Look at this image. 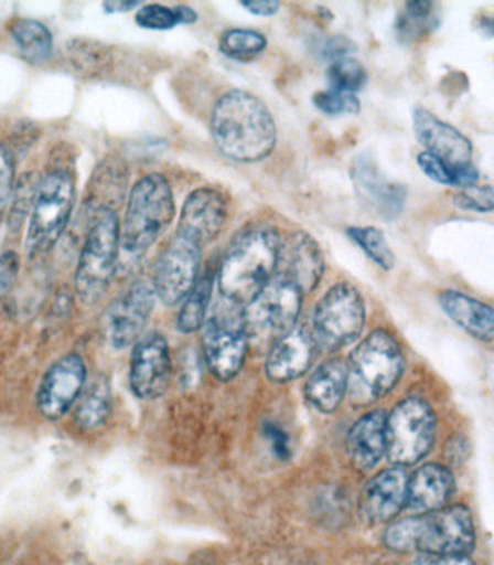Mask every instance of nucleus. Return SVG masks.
I'll return each instance as SVG.
<instances>
[{
	"label": "nucleus",
	"mask_w": 494,
	"mask_h": 565,
	"mask_svg": "<svg viewBox=\"0 0 494 565\" xmlns=\"http://www.w3.org/2000/svg\"><path fill=\"white\" fill-rule=\"evenodd\" d=\"M211 132L216 148L237 163H258L275 150L277 129L269 108L256 95L233 89L216 102Z\"/></svg>",
	"instance_id": "obj_1"
},
{
	"label": "nucleus",
	"mask_w": 494,
	"mask_h": 565,
	"mask_svg": "<svg viewBox=\"0 0 494 565\" xmlns=\"http://www.w3.org/2000/svg\"><path fill=\"white\" fill-rule=\"evenodd\" d=\"M280 235L271 226L253 225L241 231L221 263L218 286L221 296L246 308L276 273Z\"/></svg>",
	"instance_id": "obj_2"
},
{
	"label": "nucleus",
	"mask_w": 494,
	"mask_h": 565,
	"mask_svg": "<svg viewBox=\"0 0 494 565\" xmlns=\"http://www.w3.org/2000/svg\"><path fill=\"white\" fill-rule=\"evenodd\" d=\"M474 542L473 516L461 504L401 519L385 532L390 550L432 557H468Z\"/></svg>",
	"instance_id": "obj_3"
},
{
	"label": "nucleus",
	"mask_w": 494,
	"mask_h": 565,
	"mask_svg": "<svg viewBox=\"0 0 494 565\" xmlns=\"http://www.w3.org/2000/svg\"><path fill=\"white\" fill-rule=\"evenodd\" d=\"M174 215L173 190L164 175L151 173L138 180L119 226V254L127 263L140 262L172 224Z\"/></svg>",
	"instance_id": "obj_4"
},
{
	"label": "nucleus",
	"mask_w": 494,
	"mask_h": 565,
	"mask_svg": "<svg viewBox=\"0 0 494 565\" xmlns=\"http://www.w3.org/2000/svg\"><path fill=\"white\" fill-rule=\"evenodd\" d=\"M90 226L78 257L75 287L86 307L98 303L112 281L119 264V220L108 207L92 211Z\"/></svg>",
	"instance_id": "obj_5"
},
{
	"label": "nucleus",
	"mask_w": 494,
	"mask_h": 565,
	"mask_svg": "<svg viewBox=\"0 0 494 565\" xmlns=\"http://www.w3.org/2000/svg\"><path fill=\"white\" fill-rule=\"evenodd\" d=\"M405 359L389 332L376 330L359 342L348 363V391L358 405L386 396L404 374Z\"/></svg>",
	"instance_id": "obj_6"
},
{
	"label": "nucleus",
	"mask_w": 494,
	"mask_h": 565,
	"mask_svg": "<svg viewBox=\"0 0 494 565\" xmlns=\"http://www.w3.org/2000/svg\"><path fill=\"white\" fill-rule=\"evenodd\" d=\"M75 198V180L67 170L49 171L40 180L26 231L28 256H43L55 247L71 222Z\"/></svg>",
	"instance_id": "obj_7"
},
{
	"label": "nucleus",
	"mask_w": 494,
	"mask_h": 565,
	"mask_svg": "<svg viewBox=\"0 0 494 565\" xmlns=\"http://www.w3.org/2000/svg\"><path fill=\"white\" fill-rule=\"evenodd\" d=\"M202 345L207 367L221 380H230L241 372L248 350L244 307L221 299L203 323Z\"/></svg>",
	"instance_id": "obj_8"
},
{
	"label": "nucleus",
	"mask_w": 494,
	"mask_h": 565,
	"mask_svg": "<svg viewBox=\"0 0 494 565\" xmlns=\"http://www.w3.org/2000/svg\"><path fill=\"white\" fill-rule=\"evenodd\" d=\"M303 294L292 281L272 276L261 294L244 308L249 344L269 347L298 327Z\"/></svg>",
	"instance_id": "obj_9"
},
{
	"label": "nucleus",
	"mask_w": 494,
	"mask_h": 565,
	"mask_svg": "<svg viewBox=\"0 0 494 565\" xmlns=\"http://www.w3.org/2000/svg\"><path fill=\"white\" fill-rule=\"evenodd\" d=\"M437 419L432 407L409 397L386 419V454L399 467L417 465L436 443Z\"/></svg>",
	"instance_id": "obj_10"
},
{
	"label": "nucleus",
	"mask_w": 494,
	"mask_h": 565,
	"mask_svg": "<svg viewBox=\"0 0 494 565\" xmlns=\"http://www.w3.org/2000/svg\"><path fill=\"white\" fill-rule=\"evenodd\" d=\"M366 323L363 296L348 282L332 286L318 302L312 333L320 349L336 351L362 335Z\"/></svg>",
	"instance_id": "obj_11"
},
{
	"label": "nucleus",
	"mask_w": 494,
	"mask_h": 565,
	"mask_svg": "<svg viewBox=\"0 0 494 565\" xmlns=\"http://www.w3.org/2000/svg\"><path fill=\"white\" fill-rule=\"evenodd\" d=\"M201 263V245L175 234L157 258L151 282L157 299L165 307L182 303L198 279Z\"/></svg>",
	"instance_id": "obj_12"
},
{
	"label": "nucleus",
	"mask_w": 494,
	"mask_h": 565,
	"mask_svg": "<svg viewBox=\"0 0 494 565\" xmlns=\"http://www.w3.org/2000/svg\"><path fill=\"white\" fill-rule=\"evenodd\" d=\"M155 299L151 282L138 280L109 305L104 317V332L106 341L115 350L128 349L140 340L154 310Z\"/></svg>",
	"instance_id": "obj_13"
},
{
	"label": "nucleus",
	"mask_w": 494,
	"mask_h": 565,
	"mask_svg": "<svg viewBox=\"0 0 494 565\" xmlns=\"http://www.w3.org/2000/svg\"><path fill=\"white\" fill-rule=\"evenodd\" d=\"M87 370L78 354H67L50 365L36 391V407L45 419L63 418L85 388Z\"/></svg>",
	"instance_id": "obj_14"
},
{
	"label": "nucleus",
	"mask_w": 494,
	"mask_h": 565,
	"mask_svg": "<svg viewBox=\"0 0 494 565\" xmlns=\"http://www.w3.org/2000/svg\"><path fill=\"white\" fill-rule=\"evenodd\" d=\"M172 360L168 341L152 332L132 345L129 360V386L133 395L142 401H155L169 386Z\"/></svg>",
	"instance_id": "obj_15"
},
{
	"label": "nucleus",
	"mask_w": 494,
	"mask_h": 565,
	"mask_svg": "<svg viewBox=\"0 0 494 565\" xmlns=\"http://www.w3.org/2000/svg\"><path fill=\"white\" fill-rule=\"evenodd\" d=\"M325 271V258L315 238L297 231L280 241L276 276L292 281L303 295L315 290Z\"/></svg>",
	"instance_id": "obj_16"
},
{
	"label": "nucleus",
	"mask_w": 494,
	"mask_h": 565,
	"mask_svg": "<svg viewBox=\"0 0 494 565\" xmlns=\"http://www.w3.org/2000/svg\"><path fill=\"white\" fill-rule=\"evenodd\" d=\"M228 221V202L223 193L210 188H201L189 194L178 225L179 235L203 244L211 243L223 233Z\"/></svg>",
	"instance_id": "obj_17"
},
{
	"label": "nucleus",
	"mask_w": 494,
	"mask_h": 565,
	"mask_svg": "<svg viewBox=\"0 0 494 565\" xmlns=\"http://www.w3.org/2000/svg\"><path fill=\"white\" fill-rule=\"evenodd\" d=\"M414 131L429 154L451 167L473 164V143L452 125L428 109L414 110Z\"/></svg>",
	"instance_id": "obj_18"
},
{
	"label": "nucleus",
	"mask_w": 494,
	"mask_h": 565,
	"mask_svg": "<svg viewBox=\"0 0 494 565\" xmlns=\"http://www.w3.org/2000/svg\"><path fill=\"white\" fill-rule=\"evenodd\" d=\"M408 480L399 466L374 476L359 494L358 509L364 522L377 525L399 515L408 499Z\"/></svg>",
	"instance_id": "obj_19"
},
{
	"label": "nucleus",
	"mask_w": 494,
	"mask_h": 565,
	"mask_svg": "<svg viewBox=\"0 0 494 565\" xmlns=\"http://www.w3.org/2000/svg\"><path fill=\"white\" fill-rule=\"evenodd\" d=\"M320 350L312 330L297 327L271 345L266 361L267 376L276 383L292 382L312 367Z\"/></svg>",
	"instance_id": "obj_20"
},
{
	"label": "nucleus",
	"mask_w": 494,
	"mask_h": 565,
	"mask_svg": "<svg viewBox=\"0 0 494 565\" xmlns=\"http://www.w3.org/2000/svg\"><path fill=\"white\" fill-rule=\"evenodd\" d=\"M353 179L358 196L383 220H395L404 210L406 190L391 183L372 161L359 160L354 166Z\"/></svg>",
	"instance_id": "obj_21"
},
{
	"label": "nucleus",
	"mask_w": 494,
	"mask_h": 565,
	"mask_svg": "<svg viewBox=\"0 0 494 565\" xmlns=\"http://www.w3.org/2000/svg\"><path fill=\"white\" fill-rule=\"evenodd\" d=\"M386 419L383 411L362 416L350 429L346 451L355 469L370 470L386 454Z\"/></svg>",
	"instance_id": "obj_22"
},
{
	"label": "nucleus",
	"mask_w": 494,
	"mask_h": 565,
	"mask_svg": "<svg viewBox=\"0 0 494 565\" xmlns=\"http://www.w3.org/2000/svg\"><path fill=\"white\" fill-rule=\"evenodd\" d=\"M454 490V477L447 467L425 465L408 480L406 504L418 513L438 511L445 507Z\"/></svg>",
	"instance_id": "obj_23"
},
{
	"label": "nucleus",
	"mask_w": 494,
	"mask_h": 565,
	"mask_svg": "<svg viewBox=\"0 0 494 565\" xmlns=\"http://www.w3.org/2000/svg\"><path fill=\"white\" fill-rule=\"evenodd\" d=\"M442 310L471 337L492 342L494 337V313L492 307L455 290L441 291L438 296Z\"/></svg>",
	"instance_id": "obj_24"
},
{
	"label": "nucleus",
	"mask_w": 494,
	"mask_h": 565,
	"mask_svg": "<svg viewBox=\"0 0 494 565\" xmlns=\"http://www.w3.org/2000/svg\"><path fill=\"white\" fill-rule=\"evenodd\" d=\"M348 391V364L341 359L325 361L304 384V396L316 411L332 414Z\"/></svg>",
	"instance_id": "obj_25"
},
{
	"label": "nucleus",
	"mask_w": 494,
	"mask_h": 565,
	"mask_svg": "<svg viewBox=\"0 0 494 565\" xmlns=\"http://www.w3.org/2000/svg\"><path fill=\"white\" fill-rule=\"evenodd\" d=\"M115 50L99 41L76 39L66 45L73 71L85 78H104L114 71Z\"/></svg>",
	"instance_id": "obj_26"
},
{
	"label": "nucleus",
	"mask_w": 494,
	"mask_h": 565,
	"mask_svg": "<svg viewBox=\"0 0 494 565\" xmlns=\"http://www.w3.org/2000/svg\"><path fill=\"white\" fill-rule=\"evenodd\" d=\"M215 276L212 271L198 277L193 289L189 291L182 302V309L178 315V330L183 333H192L201 330L210 313L212 291H214Z\"/></svg>",
	"instance_id": "obj_27"
},
{
	"label": "nucleus",
	"mask_w": 494,
	"mask_h": 565,
	"mask_svg": "<svg viewBox=\"0 0 494 565\" xmlns=\"http://www.w3.org/2000/svg\"><path fill=\"white\" fill-rule=\"evenodd\" d=\"M11 35L28 63L47 62L53 54V34L40 21L18 20L11 28Z\"/></svg>",
	"instance_id": "obj_28"
},
{
	"label": "nucleus",
	"mask_w": 494,
	"mask_h": 565,
	"mask_svg": "<svg viewBox=\"0 0 494 565\" xmlns=\"http://www.w3.org/2000/svg\"><path fill=\"white\" fill-rule=\"evenodd\" d=\"M112 411V396L106 380L92 383L77 399L75 420L82 429H96L108 420Z\"/></svg>",
	"instance_id": "obj_29"
},
{
	"label": "nucleus",
	"mask_w": 494,
	"mask_h": 565,
	"mask_svg": "<svg viewBox=\"0 0 494 565\" xmlns=\"http://www.w3.org/2000/svg\"><path fill=\"white\" fill-rule=\"evenodd\" d=\"M438 22L440 17H438L436 3L408 2L397 21V34L401 41L414 43L436 30Z\"/></svg>",
	"instance_id": "obj_30"
},
{
	"label": "nucleus",
	"mask_w": 494,
	"mask_h": 565,
	"mask_svg": "<svg viewBox=\"0 0 494 565\" xmlns=\"http://www.w3.org/2000/svg\"><path fill=\"white\" fill-rule=\"evenodd\" d=\"M418 164L429 179L445 186L470 189L475 186L479 180V170L474 164L451 167L429 152H420Z\"/></svg>",
	"instance_id": "obj_31"
},
{
	"label": "nucleus",
	"mask_w": 494,
	"mask_h": 565,
	"mask_svg": "<svg viewBox=\"0 0 494 565\" xmlns=\"http://www.w3.org/2000/svg\"><path fill=\"white\" fill-rule=\"evenodd\" d=\"M346 234L383 270L389 271L395 267V254L387 244L385 234L376 226H351Z\"/></svg>",
	"instance_id": "obj_32"
},
{
	"label": "nucleus",
	"mask_w": 494,
	"mask_h": 565,
	"mask_svg": "<svg viewBox=\"0 0 494 565\" xmlns=\"http://www.w3.org/2000/svg\"><path fill=\"white\" fill-rule=\"evenodd\" d=\"M326 77L331 90L355 95L366 86L368 74L357 58L343 57L331 64Z\"/></svg>",
	"instance_id": "obj_33"
},
{
	"label": "nucleus",
	"mask_w": 494,
	"mask_h": 565,
	"mask_svg": "<svg viewBox=\"0 0 494 565\" xmlns=\"http://www.w3.org/2000/svg\"><path fill=\"white\" fill-rule=\"evenodd\" d=\"M267 47V39L251 30H229L221 36L219 49L226 57L249 60L261 54Z\"/></svg>",
	"instance_id": "obj_34"
},
{
	"label": "nucleus",
	"mask_w": 494,
	"mask_h": 565,
	"mask_svg": "<svg viewBox=\"0 0 494 565\" xmlns=\"http://www.w3.org/2000/svg\"><path fill=\"white\" fill-rule=\"evenodd\" d=\"M40 180L41 179L35 178V174H28L18 182L17 186H13L11 198V225L13 230L20 228L22 222H24V217L28 213H31Z\"/></svg>",
	"instance_id": "obj_35"
},
{
	"label": "nucleus",
	"mask_w": 494,
	"mask_h": 565,
	"mask_svg": "<svg viewBox=\"0 0 494 565\" xmlns=\"http://www.w3.org/2000/svg\"><path fill=\"white\" fill-rule=\"evenodd\" d=\"M313 105L326 115L358 114L362 109V104L354 94L331 89L313 95Z\"/></svg>",
	"instance_id": "obj_36"
},
{
	"label": "nucleus",
	"mask_w": 494,
	"mask_h": 565,
	"mask_svg": "<svg viewBox=\"0 0 494 565\" xmlns=\"http://www.w3.org/2000/svg\"><path fill=\"white\" fill-rule=\"evenodd\" d=\"M137 24L146 30L168 31L180 25L175 8L163 7V4H147L136 15Z\"/></svg>",
	"instance_id": "obj_37"
},
{
	"label": "nucleus",
	"mask_w": 494,
	"mask_h": 565,
	"mask_svg": "<svg viewBox=\"0 0 494 565\" xmlns=\"http://www.w3.org/2000/svg\"><path fill=\"white\" fill-rule=\"evenodd\" d=\"M13 174H15V164H13L11 151L0 143V217L11 202Z\"/></svg>",
	"instance_id": "obj_38"
},
{
	"label": "nucleus",
	"mask_w": 494,
	"mask_h": 565,
	"mask_svg": "<svg viewBox=\"0 0 494 565\" xmlns=\"http://www.w3.org/2000/svg\"><path fill=\"white\" fill-rule=\"evenodd\" d=\"M457 207L465 211L491 212L493 210V190L486 188H470L469 192L455 194Z\"/></svg>",
	"instance_id": "obj_39"
},
{
	"label": "nucleus",
	"mask_w": 494,
	"mask_h": 565,
	"mask_svg": "<svg viewBox=\"0 0 494 565\" xmlns=\"http://www.w3.org/2000/svg\"><path fill=\"white\" fill-rule=\"evenodd\" d=\"M21 259L15 252H4L0 256V298L11 291L20 275Z\"/></svg>",
	"instance_id": "obj_40"
},
{
	"label": "nucleus",
	"mask_w": 494,
	"mask_h": 565,
	"mask_svg": "<svg viewBox=\"0 0 494 565\" xmlns=\"http://www.w3.org/2000/svg\"><path fill=\"white\" fill-rule=\"evenodd\" d=\"M265 430L267 438H269L272 452L276 454V457L280 458V460H286V458H289V438L288 435L284 434V430L272 424H267Z\"/></svg>",
	"instance_id": "obj_41"
},
{
	"label": "nucleus",
	"mask_w": 494,
	"mask_h": 565,
	"mask_svg": "<svg viewBox=\"0 0 494 565\" xmlns=\"http://www.w3.org/2000/svg\"><path fill=\"white\" fill-rule=\"evenodd\" d=\"M248 12L257 17H272L279 12L280 2L277 0H249V2H241Z\"/></svg>",
	"instance_id": "obj_42"
},
{
	"label": "nucleus",
	"mask_w": 494,
	"mask_h": 565,
	"mask_svg": "<svg viewBox=\"0 0 494 565\" xmlns=\"http://www.w3.org/2000/svg\"><path fill=\"white\" fill-rule=\"evenodd\" d=\"M355 47L351 41L343 39V36H336V39H332L327 41L325 55L330 58H343L346 54L354 51Z\"/></svg>",
	"instance_id": "obj_43"
},
{
	"label": "nucleus",
	"mask_w": 494,
	"mask_h": 565,
	"mask_svg": "<svg viewBox=\"0 0 494 565\" xmlns=\"http://www.w3.org/2000/svg\"><path fill=\"white\" fill-rule=\"evenodd\" d=\"M414 565H475L468 557H432V555H423Z\"/></svg>",
	"instance_id": "obj_44"
},
{
	"label": "nucleus",
	"mask_w": 494,
	"mask_h": 565,
	"mask_svg": "<svg viewBox=\"0 0 494 565\" xmlns=\"http://www.w3.org/2000/svg\"><path fill=\"white\" fill-rule=\"evenodd\" d=\"M175 12H178L180 25H191L197 21V13L192 8L178 7Z\"/></svg>",
	"instance_id": "obj_45"
},
{
	"label": "nucleus",
	"mask_w": 494,
	"mask_h": 565,
	"mask_svg": "<svg viewBox=\"0 0 494 565\" xmlns=\"http://www.w3.org/2000/svg\"><path fill=\"white\" fill-rule=\"evenodd\" d=\"M140 2H106L104 8L106 12L117 13L131 11V9L140 7Z\"/></svg>",
	"instance_id": "obj_46"
}]
</instances>
